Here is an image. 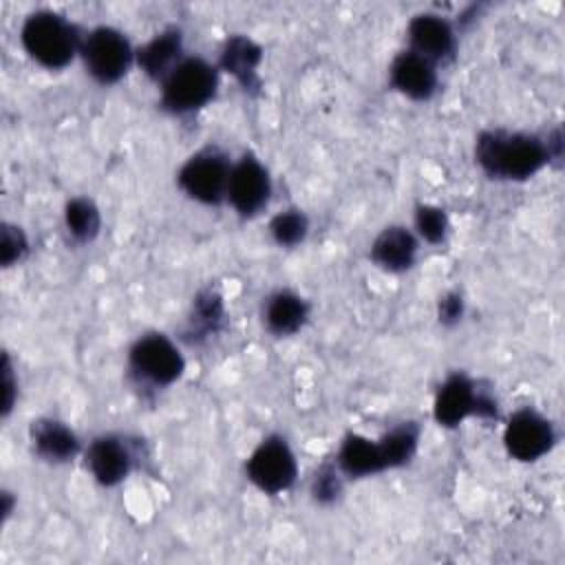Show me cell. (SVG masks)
<instances>
[{
  "instance_id": "cell-15",
  "label": "cell",
  "mask_w": 565,
  "mask_h": 565,
  "mask_svg": "<svg viewBox=\"0 0 565 565\" xmlns=\"http://www.w3.org/2000/svg\"><path fill=\"white\" fill-rule=\"evenodd\" d=\"M31 439H33L35 452L46 461H55V463L73 459L79 448L75 433L55 419L33 422Z\"/></svg>"
},
{
  "instance_id": "cell-8",
  "label": "cell",
  "mask_w": 565,
  "mask_h": 565,
  "mask_svg": "<svg viewBox=\"0 0 565 565\" xmlns=\"http://www.w3.org/2000/svg\"><path fill=\"white\" fill-rule=\"evenodd\" d=\"M132 371L157 386L172 384L183 373V358L179 349L161 333L143 335L130 349Z\"/></svg>"
},
{
  "instance_id": "cell-27",
  "label": "cell",
  "mask_w": 565,
  "mask_h": 565,
  "mask_svg": "<svg viewBox=\"0 0 565 565\" xmlns=\"http://www.w3.org/2000/svg\"><path fill=\"white\" fill-rule=\"evenodd\" d=\"M463 316V300L459 294H446L439 300V320L444 324H455Z\"/></svg>"
},
{
  "instance_id": "cell-18",
  "label": "cell",
  "mask_w": 565,
  "mask_h": 565,
  "mask_svg": "<svg viewBox=\"0 0 565 565\" xmlns=\"http://www.w3.org/2000/svg\"><path fill=\"white\" fill-rule=\"evenodd\" d=\"M260 46L252 42L245 35H234L225 42L221 53V66L223 71L232 73L245 88H252L258 84L256 68L260 62Z\"/></svg>"
},
{
  "instance_id": "cell-28",
  "label": "cell",
  "mask_w": 565,
  "mask_h": 565,
  "mask_svg": "<svg viewBox=\"0 0 565 565\" xmlns=\"http://www.w3.org/2000/svg\"><path fill=\"white\" fill-rule=\"evenodd\" d=\"M4 415L11 411V404H13V380H11V369H9V358H4Z\"/></svg>"
},
{
  "instance_id": "cell-14",
  "label": "cell",
  "mask_w": 565,
  "mask_h": 565,
  "mask_svg": "<svg viewBox=\"0 0 565 565\" xmlns=\"http://www.w3.org/2000/svg\"><path fill=\"white\" fill-rule=\"evenodd\" d=\"M417 254V238L404 227H386L371 247L375 265L388 271L408 269Z\"/></svg>"
},
{
  "instance_id": "cell-19",
  "label": "cell",
  "mask_w": 565,
  "mask_h": 565,
  "mask_svg": "<svg viewBox=\"0 0 565 565\" xmlns=\"http://www.w3.org/2000/svg\"><path fill=\"white\" fill-rule=\"evenodd\" d=\"M307 313L309 307L300 296L291 291H278L267 300L265 324L276 335H291L305 324Z\"/></svg>"
},
{
  "instance_id": "cell-25",
  "label": "cell",
  "mask_w": 565,
  "mask_h": 565,
  "mask_svg": "<svg viewBox=\"0 0 565 565\" xmlns=\"http://www.w3.org/2000/svg\"><path fill=\"white\" fill-rule=\"evenodd\" d=\"M26 252V238L22 234L20 227L13 225H4L2 227V247H0V260L4 267L13 265L15 260H20Z\"/></svg>"
},
{
  "instance_id": "cell-5",
  "label": "cell",
  "mask_w": 565,
  "mask_h": 565,
  "mask_svg": "<svg viewBox=\"0 0 565 565\" xmlns=\"http://www.w3.org/2000/svg\"><path fill=\"white\" fill-rule=\"evenodd\" d=\"M296 472V457L280 437H267L247 459L249 481L267 494H278L291 488Z\"/></svg>"
},
{
  "instance_id": "cell-9",
  "label": "cell",
  "mask_w": 565,
  "mask_h": 565,
  "mask_svg": "<svg viewBox=\"0 0 565 565\" xmlns=\"http://www.w3.org/2000/svg\"><path fill=\"white\" fill-rule=\"evenodd\" d=\"M503 441L508 452L519 461H536L552 448L554 428L536 411L523 408L510 417Z\"/></svg>"
},
{
  "instance_id": "cell-4",
  "label": "cell",
  "mask_w": 565,
  "mask_h": 565,
  "mask_svg": "<svg viewBox=\"0 0 565 565\" xmlns=\"http://www.w3.org/2000/svg\"><path fill=\"white\" fill-rule=\"evenodd\" d=\"M88 73L102 84L119 82L132 62V49L124 33L110 26H99L86 35L79 49Z\"/></svg>"
},
{
  "instance_id": "cell-23",
  "label": "cell",
  "mask_w": 565,
  "mask_h": 565,
  "mask_svg": "<svg viewBox=\"0 0 565 565\" xmlns=\"http://www.w3.org/2000/svg\"><path fill=\"white\" fill-rule=\"evenodd\" d=\"M415 227L428 243H439L448 232V218L444 210L435 205H419L415 212Z\"/></svg>"
},
{
  "instance_id": "cell-16",
  "label": "cell",
  "mask_w": 565,
  "mask_h": 565,
  "mask_svg": "<svg viewBox=\"0 0 565 565\" xmlns=\"http://www.w3.org/2000/svg\"><path fill=\"white\" fill-rule=\"evenodd\" d=\"M181 31L168 29L152 38L137 53V64L141 71L154 79H166V75L181 62Z\"/></svg>"
},
{
  "instance_id": "cell-6",
  "label": "cell",
  "mask_w": 565,
  "mask_h": 565,
  "mask_svg": "<svg viewBox=\"0 0 565 565\" xmlns=\"http://www.w3.org/2000/svg\"><path fill=\"white\" fill-rule=\"evenodd\" d=\"M433 413L441 426L452 428L461 424L468 415L497 417V406L488 395L475 388V382L470 377L455 373L441 384L435 397Z\"/></svg>"
},
{
  "instance_id": "cell-10",
  "label": "cell",
  "mask_w": 565,
  "mask_h": 565,
  "mask_svg": "<svg viewBox=\"0 0 565 565\" xmlns=\"http://www.w3.org/2000/svg\"><path fill=\"white\" fill-rule=\"evenodd\" d=\"M271 183L263 163L254 157H243L232 170L227 181V199L243 216L256 214L269 199Z\"/></svg>"
},
{
  "instance_id": "cell-2",
  "label": "cell",
  "mask_w": 565,
  "mask_h": 565,
  "mask_svg": "<svg viewBox=\"0 0 565 565\" xmlns=\"http://www.w3.org/2000/svg\"><path fill=\"white\" fill-rule=\"evenodd\" d=\"M20 38L26 53L46 68L66 66L82 49L77 29L53 11L31 13Z\"/></svg>"
},
{
  "instance_id": "cell-11",
  "label": "cell",
  "mask_w": 565,
  "mask_h": 565,
  "mask_svg": "<svg viewBox=\"0 0 565 565\" xmlns=\"http://www.w3.org/2000/svg\"><path fill=\"white\" fill-rule=\"evenodd\" d=\"M408 40H411L413 53L426 57L433 64L437 60L448 57L455 49L452 26L448 24V20L433 13H422L411 20Z\"/></svg>"
},
{
  "instance_id": "cell-17",
  "label": "cell",
  "mask_w": 565,
  "mask_h": 565,
  "mask_svg": "<svg viewBox=\"0 0 565 565\" xmlns=\"http://www.w3.org/2000/svg\"><path fill=\"white\" fill-rule=\"evenodd\" d=\"M338 468L349 477H366L386 470L377 441L360 435H349L338 452Z\"/></svg>"
},
{
  "instance_id": "cell-12",
  "label": "cell",
  "mask_w": 565,
  "mask_h": 565,
  "mask_svg": "<svg viewBox=\"0 0 565 565\" xmlns=\"http://www.w3.org/2000/svg\"><path fill=\"white\" fill-rule=\"evenodd\" d=\"M391 82L399 93L411 99H428L437 88L435 64L413 51L402 53L391 66Z\"/></svg>"
},
{
  "instance_id": "cell-1",
  "label": "cell",
  "mask_w": 565,
  "mask_h": 565,
  "mask_svg": "<svg viewBox=\"0 0 565 565\" xmlns=\"http://www.w3.org/2000/svg\"><path fill=\"white\" fill-rule=\"evenodd\" d=\"M475 154L490 177L521 181L550 161V143L534 135L490 130L479 135Z\"/></svg>"
},
{
  "instance_id": "cell-26",
  "label": "cell",
  "mask_w": 565,
  "mask_h": 565,
  "mask_svg": "<svg viewBox=\"0 0 565 565\" xmlns=\"http://www.w3.org/2000/svg\"><path fill=\"white\" fill-rule=\"evenodd\" d=\"M340 488H342V483L333 468H322L313 479V497L320 503L335 501V497L340 494Z\"/></svg>"
},
{
  "instance_id": "cell-24",
  "label": "cell",
  "mask_w": 565,
  "mask_h": 565,
  "mask_svg": "<svg viewBox=\"0 0 565 565\" xmlns=\"http://www.w3.org/2000/svg\"><path fill=\"white\" fill-rule=\"evenodd\" d=\"M223 318V302L216 294L203 291L194 300V313H192V324L199 331H214Z\"/></svg>"
},
{
  "instance_id": "cell-20",
  "label": "cell",
  "mask_w": 565,
  "mask_h": 565,
  "mask_svg": "<svg viewBox=\"0 0 565 565\" xmlns=\"http://www.w3.org/2000/svg\"><path fill=\"white\" fill-rule=\"evenodd\" d=\"M417 439H419V430L415 424H402V426L393 428L391 433H386L377 441L386 468L404 466L415 455Z\"/></svg>"
},
{
  "instance_id": "cell-22",
  "label": "cell",
  "mask_w": 565,
  "mask_h": 565,
  "mask_svg": "<svg viewBox=\"0 0 565 565\" xmlns=\"http://www.w3.org/2000/svg\"><path fill=\"white\" fill-rule=\"evenodd\" d=\"M307 230H309V221L300 210H285L276 214L269 223V232L274 241L285 247L298 245L307 236Z\"/></svg>"
},
{
  "instance_id": "cell-13",
  "label": "cell",
  "mask_w": 565,
  "mask_h": 565,
  "mask_svg": "<svg viewBox=\"0 0 565 565\" xmlns=\"http://www.w3.org/2000/svg\"><path fill=\"white\" fill-rule=\"evenodd\" d=\"M86 463L93 477L102 486H115L121 479H126V475L130 472L132 459L121 439L106 435V437H97L90 444L86 452Z\"/></svg>"
},
{
  "instance_id": "cell-7",
  "label": "cell",
  "mask_w": 565,
  "mask_h": 565,
  "mask_svg": "<svg viewBox=\"0 0 565 565\" xmlns=\"http://www.w3.org/2000/svg\"><path fill=\"white\" fill-rule=\"evenodd\" d=\"M230 170L221 152L203 150L185 161L179 172V185L188 196L201 203H218L227 196Z\"/></svg>"
},
{
  "instance_id": "cell-3",
  "label": "cell",
  "mask_w": 565,
  "mask_h": 565,
  "mask_svg": "<svg viewBox=\"0 0 565 565\" xmlns=\"http://www.w3.org/2000/svg\"><path fill=\"white\" fill-rule=\"evenodd\" d=\"M216 71L201 57L181 60L163 79L161 104L172 113H190L212 99Z\"/></svg>"
},
{
  "instance_id": "cell-21",
  "label": "cell",
  "mask_w": 565,
  "mask_h": 565,
  "mask_svg": "<svg viewBox=\"0 0 565 565\" xmlns=\"http://www.w3.org/2000/svg\"><path fill=\"white\" fill-rule=\"evenodd\" d=\"M66 227L77 241H93L99 232L102 216L97 205L90 199H71L64 210Z\"/></svg>"
}]
</instances>
